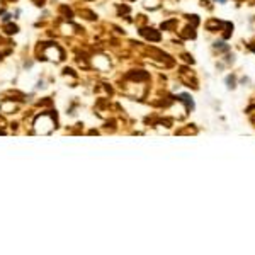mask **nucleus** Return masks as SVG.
Segmentation results:
<instances>
[{
    "label": "nucleus",
    "mask_w": 255,
    "mask_h": 255,
    "mask_svg": "<svg viewBox=\"0 0 255 255\" xmlns=\"http://www.w3.org/2000/svg\"><path fill=\"white\" fill-rule=\"evenodd\" d=\"M221 2H223V0H221Z\"/></svg>",
    "instance_id": "obj_1"
}]
</instances>
